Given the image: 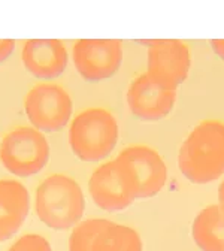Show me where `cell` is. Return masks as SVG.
<instances>
[{"label":"cell","mask_w":224,"mask_h":251,"mask_svg":"<svg viewBox=\"0 0 224 251\" xmlns=\"http://www.w3.org/2000/svg\"><path fill=\"white\" fill-rule=\"evenodd\" d=\"M178 166L195 184H208L224 175V123H199L181 144Z\"/></svg>","instance_id":"cell-1"},{"label":"cell","mask_w":224,"mask_h":251,"mask_svg":"<svg viewBox=\"0 0 224 251\" xmlns=\"http://www.w3.org/2000/svg\"><path fill=\"white\" fill-rule=\"evenodd\" d=\"M35 209L45 226L54 230H66L76 226L84 215V193L69 175L52 174L38 187Z\"/></svg>","instance_id":"cell-2"},{"label":"cell","mask_w":224,"mask_h":251,"mask_svg":"<svg viewBox=\"0 0 224 251\" xmlns=\"http://www.w3.org/2000/svg\"><path fill=\"white\" fill-rule=\"evenodd\" d=\"M68 138L74 155L81 162L99 163L117 147V118L105 108L84 109L72 120Z\"/></svg>","instance_id":"cell-3"},{"label":"cell","mask_w":224,"mask_h":251,"mask_svg":"<svg viewBox=\"0 0 224 251\" xmlns=\"http://www.w3.org/2000/svg\"><path fill=\"white\" fill-rule=\"evenodd\" d=\"M50 152V144L42 132L30 126H20L0 142V163L9 174L27 178L47 166Z\"/></svg>","instance_id":"cell-4"},{"label":"cell","mask_w":224,"mask_h":251,"mask_svg":"<svg viewBox=\"0 0 224 251\" xmlns=\"http://www.w3.org/2000/svg\"><path fill=\"white\" fill-rule=\"evenodd\" d=\"M69 251H142V241L129 226L105 218H90L74 227Z\"/></svg>","instance_id":"cell-5"},{"label":"cell","mask_w":224,"mask_h":251,"mask_svg":"<svg viewBox=\"0 0 224 251\" xmlns=\"http://www.w3.org/2000/svg\"><path fill=\"white\" fill-rule=\"evenodd\" d=\"M72 98L65 87L54 82H41L28 90L24 111L39 132H58L65 129L72 117Z\"/></svg>","instance_id":"cell-6"},{"label":"cell","mask_w":224,"mask_h":251,"mask_svg":"<svg viewBox=\"0 0 224 251\" xmlns=\"http://www.w3.org/2000/svg\"><path fill=\"white\" fill-rule=\"evenodd\" d=\"M88 190L93 202L106 212L123 211L138 199L133 176L118 159L100 165L91 174Z\"/></svg>","instance_id":"cell-7"},{"label":"cell","mask_w":224,"mask_h":251,"mask_svg":"<svg viewBox=\"0 0 224 251\" xmlns=\"http://www.w3.org/2000/svg\"><path fill=\"white\" fill-rule=\"evenodd\" d=\"M123 55V42L118 39H81L72 51L75 69L88 82L112 78L121 68Z\"/></svg>","instance_id":"cell-8"},{"label":"cell","mask_w":224,"mask_h":251,"mask_svg":"<svg viewBox=\"0 0 224 251\" xmlns=\"http://www.w3.org/2000/svg\"><path fill=\"white\" fill-rule=\"evenodd\" d=\"M148 47L147 74L160 85L178 88L191 68V55L185 42L179 39L144 41Z\"/></svg>","instance_id":"cell-9"},{"label":"cell","mask_w":224,"mask_h":251,"mask_svg":"<svg viewBox=\"0 0 224 251\" xmlns=\"http://www.w3.org/2000/svg\"><path fill=\"white\" fill-rule=\"evenodd\" d=\"M117 159L133 176L138 199H149L163 190L168 179V168L154 148L148 145H132L124 148Z\"/></svg>","instance_id":"cell-10"},{"label":"cell","mask_w":224,"mask_h":251,"mask_svg":"<svg viewBox=\"0 0 224 251\" xmlns=\"http://www.w3.org/2000/svg\"><path fill=\"white\" fill-rule=\"evenodd\" d=\"M125 100L135 118L142 121H158L166 118L174 111L176 90L160 85L144 72L130 82Z\"/></svg>","instance_id":"cell-11"},{"label":"cell","mask_w":224,"mask_h":251,"mask_svg":"<svg viewBox=\"0 0 224 251\" xmlns=\"http://www.w3.org/2000/svg\"><path fill=\"white\" fill-rule=\"evenodd\" d=\"M21 60L30 75L41 81H52L66 71L69 55L58 39H30L23 45Z\"/></svg>","instance_id":"cell-12"},{"label":"cell","mask_w":224,"mask_h":251,"mask_svg":"<svg viewBox=\"0 0 224 251\" xmlns=\"http://www.w3.org/2000/svg\"><path fill=\"white\" fill-rule=\"evenodd\" d=\"M30 211L27 188L15 179H0V242L11 239Z\"/></svg>","instance_id":"cell-13"},{"label":"cell","mask_w":224,"mask_h":251,"mask_svg":"<svg viewBox=\"0 0 224 251\" xmlns=\"http://www.w3.org/2000/svg\"><path fill=\"white\" fill-rule=\"evenodd\" d=\"M191 235L202 251H224V209L220 205L203 208L195 218Z\"/></svg>","instance_id":"cell-14"},{"label":"cell","mask_w":224,"mask_h":251,"mask_svg":"<svg viewBox=\"0 0 224 251\" xmlns=\"http://www.w3.org/2000/svg\"><path fill=\"white\" fill-rule=\"evenodd\" d=\"M8 251H52L50 242L38 235V233H27L20 236Z\"/></svg>","instance_id":"cell-15"},{"label":"cell","mask_w":224,"mask_h":251,"mask_svg":"<svg viewBox=\"0 0 224 251\" xmlns=\"http://www.w3.org/2000/svg\"><path fill=\"white\" fill-rule=\"evenodd\" d=\"M15 50L14 39H0V63L6 61Z\"/></svg>","instance_id":"cell-16"},{"label":"cell","mask_w":224,"mask_h":251,"mask_svg":"<svg viewBox=\"0 0 224 251\" xmlns=\"http://www.w3.org/2000/svg\"><path fill=\"white\" fill-rule=\"evenodd\" d=\"M211 48L217 54L218 58L224 60V39H212L211 41Z\"/></svg>","instance_id":"cell-17"},{"label":"cell","mask_w":224,"mask_h":251,"mask_svg":"<svg viewBox=\"0 0 224 251\" xmlns=\"http://www.w3.org/2000/svg\"><path fill=\"white\" fill-rule=\"evenodd\" d=\"M218 205L224 209V181L221 182V185H220V188H218Z\"/></svg>","instance_id":"cell-18"}]
</instances>
